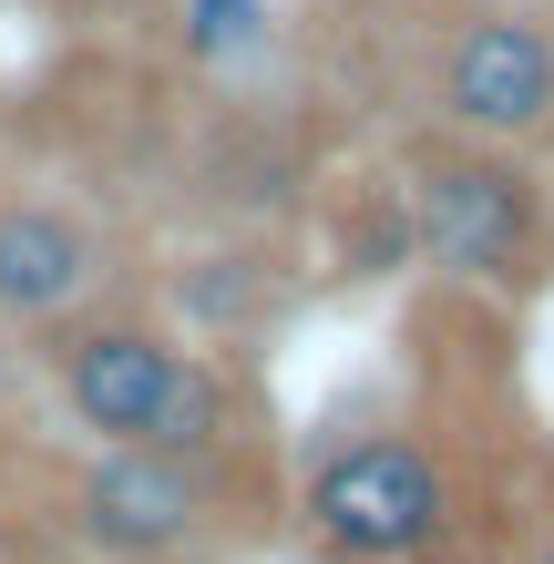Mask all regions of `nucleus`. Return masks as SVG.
Segmentation results:
<instances>
[{"label":"nucleus","instance_id":"nucleus-6","mask_svg":"<svg viewBox=\"0 0 554 564\" xmlns=\"http://www.w3.org/2000/svg\"><path fill=\"white\" fill-rule=\"evenodd\" d=\"M93 288H104V237H93L73 206L11 195V206H0V318L52 328V318H73Z\"/></svg>","mask_w":554,"mask_h":564},{"label":"nucleus","instance_id":"nucleus-7","mask_svg":"<svg viewBox=\"0 0 554 564\" xmlns=\"http://www.w3.org/2000/svg\"><path fill=\"white\" fill-rule=\"evenodd\" d=\"M134 442H144V452H175V462H237V442H247L237 380H226L216 359L175 349V370H165V390H154V411H144Z\"/></svg>","mask_w":554,"mask_h":564},{"label":"nucleus","instance_id":"nucleus-8","mask_svg":"<svg viewBox=\"0 0 554 564\" xmlns=\"http://www.w3.org/2000/svg\"><path fill=\"white\" fill-rule=\"evenodd\" d=\"M257 31V0H185V52H237Z\"/></svg>","mask_w":554,"mask_h":564},{"label":"nucleus","instance_id":"nucleus-5","mask_svg":"<svg viewBox=\"0 0 554 564\" xmlns=\"http://www.w3.org/2000/svg\"><path fill=\"white\" fill-rule=\"evenodd\" d=\"M165 370H175V339L154 318H73L52 339V390L73 411V431H93V442H134Z\"/></svg>","mask_w":554,"mask_h":564},{"label":"nucleus","instance_id":"nucleus-1","mask_svg":"<svg viewBox=\"0 0 554 564\" xmlns=\"http://www.w3.org/2000/svg\"><path fill=\"white\" fill-rule=\"evenodd\" d=\"M401 226H411V257L472 288H513L544 268V185L503 144H463V134L421 144L401 185Z\"/></svg>","mask_w":554,"mask_h":564},{"label":"nucleus","instance_id":"nucleus-3","mask_svg":"<svg viewBox=\"0 0 554 564\" xmlns=\"http://www.w3.org/2000/svg\"><path fill=\"white\" fill-rule=\"evenodd\" d=\"M432 113L463 144L524 154L554 134V31L534 11H463L432 62Z\"/></svg>","mask_w":554,"mask_h":564},{"label":"nucleus","instance_id":"nucleus-2","mask_svg":"<svg viewBox=\"0 0 554 564\" xmlns=\"http://www.w3.org/2000/svg\"><path fill=\"white\" fill-rule=\"evenodd\" d=\"M442 523H452V473L401 431L349 442L308 473V534L339 564H411L442 544Z\"/></svg>","mask_w":554,"mask_h":564},{"label":"nucleus","instance_id":"nucleus-4","mask_svg":"<svg viewBox=\"0 0 554 564\" xmlns=\"http://www.w3.org/2000/svg\"><path fill=\"white\" fill-rule=\"evenodd\" d=\"M226 513V462H175V452H144V442H104L93 473L73 482V523L93 554H123V564H165L185 544H206Z\"/></svg>","mask_w":554,"mask_h":564}]
</instances>
